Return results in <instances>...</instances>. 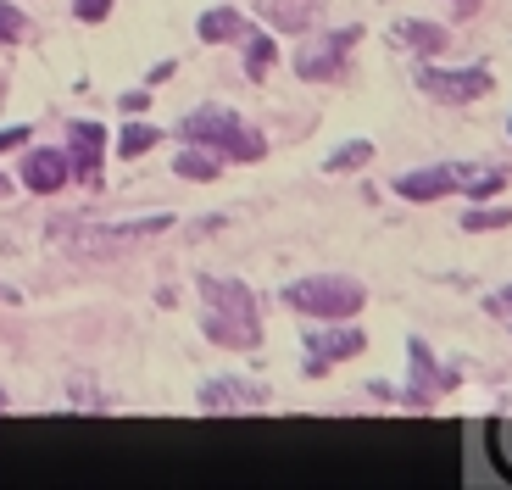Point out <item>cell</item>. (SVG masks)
<instances>
[{
	"label": "cell",
	"instance_id": "1",
	"mask_svg": "<svg viewBox=\"0 0 512 490\" xmlns=\"http://www.w3.org/2000/svg\"><path fill=\"white\" fill-rule=\"evenodd\" d=\"M201 296H206V335L218 346L234 351H256L262 340V323H256V296L240 279H218V273H201Z\"/></svg>",
	"mask_w": 512,
	"mask_h": 490
},
{
	"label": "cell",
	"instance_id": "2",
	"mask_svg": "<svg viewBox=\"0 0 512 490\" xmlns=\"http://www.w3.org/2000/svg\"><path fill=\"white\" fill-rule=\"evenodd\" d=\"M184 140L229 156V162H256V156L268 151V140L245 129L229 106H201V112H190V117H184Z\"/></svg>",
	"mask_w": 512,
	"mask_h": 490
},
{
	"label": "cell",
	"instance_id": "3",
	"mask_svg": "<svg viewBox=\"0 0 512 490\" xmlns=\"http://www.w3.org/2000/svg\"><path fill=\"white\" fill-rule=\"evenodd\" d=\"M284 301H290L295 312H312V318H357L362 301H368V290H362L357 279H346V273H312V279H295L290 290H284Z\"/></svg>",
	"mask_w": 512,
	"mask_h": 490
},
{
	"label": "cell",
	"instance_id": "4",
	"mask_svg": "<svg viewBox=\"0 0 512 490\" xmlns=\"http://www.w3.org/2000/svg\"><path fill=\"white\" fill-rule=\"evenodd\" d=\"M357 45H362V28H340V34L307 39L295 51V73L307 78V84H334V78H346V62Z\"/></svg>",
	"mask_w": 512,
	"mask_h": 490
},
{
	"label": "cell",
	"instance_id": "5",
	"mask_svg": "<svg viewBox=\"0 0 512 490\" xmlns=\"http://www.w3.org/2000/svg\"><path fill=\"white\" fill-rule=\"evenodd\" d=\"M418 90L446 101V106H468V101L496 90V78L485 67H418Z\"/></svg>",
	"mask_w": 512,
	"mask_h": 490
},
{
	"label": "cell",
	"instance_id": "6",
	"mask_svg": "<svg viewBox=\"0 0 512 490\" xmlns=\"http://www.w3.org/2000/svg\"><path fill=\"white\" fill-rule=\"evenodd\" d=\"M362 346H368L362 329H312L307 335V374H329L334 362L357 357Z\"/></svg>",
	"mask_w": 512,
	"mask_h": 490
},
{
	"label": "cell",
	"instance_id": "7",
	"mask_svg": "<svg viewBox=\"0 0 512 490\" xmlns=\"http://www.w3.org/2000/svg\"><path fill=\"white\" fill-rule=\"evenodd\" d=\"M67 145H73V156H67V162H73V179L95 190V184H101L106 129H101V123H73V129H67Z\"/></svg>",
	"mask_w": 512,
	"mask_h": 490
},
{
	"label": "cell",
	"instance_id": "8",
	"mask_svg": "<svg viewBox=\"0 0 512 490\" xmlns=\"http://www.w3.org/2000/svg\"><path fill=\"white\" fill-rule=\"evenodd\" d=\"M407 357H412V390H407L412 407H429L440 390L457 385V374H451V368H435V357H429V346H423V340H412Z\"/></svg>",
	"mask_w": 512,
	"mask_h": 490
},
{
	"label": "cell",
	"instance_id": "9",
	"mask_svg": "<svg viewBox=\"0 0 512 490\" xmlns=\"http://www.w3.org/2000/svg\"><path fill=\"white\" fill-rule=\"evenodd\" d=\"M206 413H245V407H268V390L245 385V379H218V385L201 390Z\"/></svg>",
	"mask_w": 512,
	"mask_h": 490
},
{
	"label": "cell",
	"instance_id": "10",
	"mask_svg": "<svg viewBox=\"0 0 512 490\" xmlns=\"http://www.w3.org/2000/svg\"><path fill=\"white\" fill-rule=\"evenodd\" d=\"M67 179H73V168H67L62 151H28L23 156V184L34 195H56Z\"/></svg>",
	"mask_w": 512,
	"mask_h": 490
},
{
	"label": "cell",
	"instance_id": "11",
	"mask_svg": "<svg viewBox=\"0 0 512 490\" xmlns=\"http://www.w3.org/2000/svg\"><path fill=\"white\" fill-rule=\"evenodd\" d=\"M457 184H462V173L440 162V168H423V173H401L396 195H401V201H440V195H451Z\"/></svg>",
	"mask_w": 512,
	"mask_h": 490
},
{
	"label": "cell",
	"instance_id": "12",
	"mask_svg": "<svg viewBox=\"0 0 512 490\" xmlns=\"http://www.w3.org/2000/svg\"><path fill=\"white\" fill-rule=\"evenodd\" d=\"M262 12H268V23L284 28V34H307L323 17V0H262Z\"/></svg>",
	"mask_w": 512,
	"mask_h": 490
},
{
	"label": "cell",
	"instance_id": "13",
	"mask_svg": "<svg viewBox=\"0 0 512 490\" xmlns=\"http://www.w3.org/2000/svg\"><path fill=\"white\" fill-rule=\"evenodd\" d=\"M173 218H145V223H123V229H90L84 245H134V240H151V234H167Z\"/></svg>",
	"mask_w": 512,
	"mask_h": 490
},
{
	"label": "cell",
	"instance_id": "14",
	"mask_svg": "<svg viewBox=\"0 0 512 490\" xmlns=\"http://www.w3.org/2000/svg\"><path fill=\"white\" fill-rule=\"evenodd\" d=\"M251 28H245L240 12H229V6H218V12H206L201 17V39L206 45H234V39H245Z\"/></svg>",
	"mask_w": 512,
	"mask_h": 490
},
{
	"label": "cell",
	"instance_id": "15",
	"mask_svg": "<svg viewBox=\"0 0 512 490\" xmlns=\"http://www.w3.org/2000/svg\"><path fill=\"white\" fill-rule=\"evenodd\" d=\"M396 39H401V45H412L418 56H440L451 45V34H446V28H435V23H401Z\"/></svg>",
	"mask_w": 512,
	"mask_h": 490
},
{
	"label": "cell",
	"instance_id": "16",
	"mask_svg": "<svg viewBox=\"0 0 512 490\" xmlns=\"http://www.w3.org/2000/svg\"><path fill=\"white\" fill-rule=\"evenodd\" d=\"M173 168L184 173V179H195V184H212L218 179V151H206V145H190V151H179V162H173Z\"/></svg>",
	"mask_w": 512,
	"mask_h": 490
},
{
	"label": "cell",
	"instance_id": "17",
	"mask_svg": "<svg viewBox=\"0 0 512 490\" xmlns=\"http://www.w3.org/2000/svg\"><path fill=\"white\" fill-rule=\"evenodd\" d=\"M273 62H279L273 39H268V34H245V78H268Z\"/></svg>",
	"mask_w": 512,
	"mask_h": 490
},
{
	"label": "cell",
	"instance_id": "18",
	"mask_svg": "<svg viewBox=\"0 0 512 490\" xmlns=\"http://www.w3.org/2000/svg\"><path fill=\"white\" fill-rule=\"evenodd\" d=\"M362 162H373V145H368V140H351V145H340V151L323 162V168H329V173H357Z\"/></svg>",
	"mask_w": 512,
	"mask_h": 490
},
{
	"label": "cell",
	"instance_id": "19",
	"mask_svg": "<svg viewBox=\"0 0 512 490\" xmlns=\"http://www.w3.org/2000/svg\"><path fill=\"white\" fill-rule=\"evenodd\" d=\"M156 140H162V134H156L151 123H128V129H123V140H117V151H123L128 162H134V156H145Z\"/></svg>",
	"mask_w": 512,
	"mask_h": 490
},
{
	"label": "cell",
	"instance_id": "20",
	"mask_svg": "<svg viewBox=\"0 0 512 490\" xmlns=\"http://www.w3.org/2000/svg\"><path fill=\"white\" fill-rule=\"evenodd\" d=\"M28 28H34V23H28L23 12H17L12 0H0V45H23Z\"/></svg>",
	"mask_w": 512,
	"mask_h": 490
},
{
	"label": "cell",
	"instance_id": "21",
	"mask_svg": "<svg viewBox=\"0 0 512 490\" xmlns=\"http://www.w3.org/2000/svg\"><path fill=\"white\" fill-rule=\"evenodd\" d=\"M512 207H490V212H462V229L468 234H485V229H507Z\"/></svg>",
	"mask_w": 512,
	"mask_h": 490
},
{
	"label": "cell",
	"instance_id": "22",
	"mask_svg": "<svg viewBox=\"0 0 512 490\" xmlns=\"http://www.w3.org/2000/svg\"><path fill=\"white\" fill-rule=\"evenodd\" d=\"M462 184H468V195H479V201H485V195H496L501 184H507V173H479V179H468V173H462Z\"/></svg>",
	"mask_w": 512,
	"mask_h": 490
},
{
	"label": "cell",
	"instance_id": "23",
	"mask_svg": "<svg viewBox=\"0 0 512 490\" xmlns=\"http://www.w3.org/2000/svg\"><path fill=\"white\" fill-rule=\"evenodd\" d=\"M73 12H78V23H101L112 12V0H73Z\"/></svg>",
	"mask_w": 512,
	"mask_h": 490
},
{
	"label": "cell",
	"instance_id": "24",
	"mask_svg": "<svg viewBox=\"0 0 512 490\" xmlns=\"http://www.w3.org/2000/svg\"><path fill=\"white\" fill-rule=\"evenodd\" d=\"M28 140V129H0V151H17Z\"/></svg>",
	"mask_w": 512,
	"mask_h": 490
},
{
	"label": "cell",
	"instance_id": "25",
	"mask_svg": "<svg viewBox=\"0 0 512 490\" xmlns=\"http://www.w3.org/2000/svg\"><path fill=\"white\" fill-rule=\"evenodd\" d=\"M123 112L134 117V112H145V90H134V95H123Z\"/></svg>",
	"mask_w": 512,
	"mask_h": 490
},
{
	"label": "cell",
	"instance_id": "26",
	"mask_svg": "<svg viewBox=\"0 0 512 490\" xmlns=\"http://www.w3.org/2000/svg\"><path fill=\"white\" fill-rule=\"evenodd\" d=\"M451 6H457L462 17H468V12H479V0H451Z\"/></svg>",
	"mask_w": 512,
	"mask_h": 490
},
{
	"label": "cell",
	"instance_id": "27",
	"mask_svg": "<svg viewBox=\"0 0 512 490\" xmlns=\"http://www.w3.org/2000/svg\"><path fill=\"white\" fill-rule=\"evenodd\" d=\"M496 318H507V323H512V307H496Z\"/></svg>",
	"mask_w": 512,
	"mask_h": 490
},
{
	"label": "cell",
	"instance_id": "28",
	"mask_svg": "<svg viewBox=\"0 0 512 490\" xmlns=\"http://www.w3.org/2000/svg\"><path fill=\"white\" fill-rule=\"evenodd\" d=\"M6 190H12V184H6V173H0V195H6Z\"/></svg>",
	"mask_w": 512,
	"mask_h": 490
},
{
	"label": "cell",
	"instance_id": "29",
	"mask_svg": "<svg viewBox=\"0 0 512 490\" xmlns=\"http://www.w3.org/2000/svg\"><path fill=\"white\" fill-rule=\"evenodd\" d=\"M0 407H6V396H0Z\"/></svg>",
	"mask_w": 512,
	"mask_h": 490
}]
</instances>
